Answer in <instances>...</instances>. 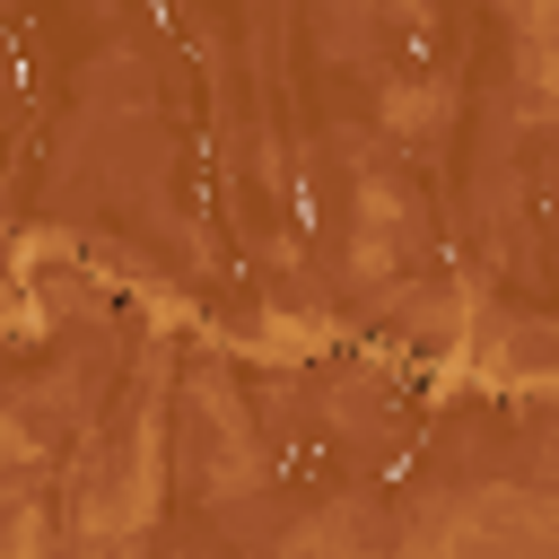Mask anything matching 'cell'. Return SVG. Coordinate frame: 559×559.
<instances>
[{
  "mask_svg": "<svg viewBox=\"0 0 559 559\" xmlns=\"http://www.w3.org/2000/svg\"><path fill=\"white\" fill-rule=\"evenodd\" d=\"M148 9H166V0H148Z\"/></svg>",
  "mask_w": 559,
  "mask_h": 559,
  "instance_id": "obj_1",
  "label": "cell"
}]
</instances>
